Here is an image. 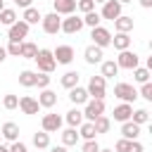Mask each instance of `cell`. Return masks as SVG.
<instances>
[{
	"instance_id": "obj_1",
	"label": "cell",
	"mask_w": 152,
	"mask_h": 152,
	"mask_svg": "<svg viewBox=\"0 0 152 152\" xmlns=\"http://www.w3.org/2000/svg\"><path fill=\"white\" fill-rule=\"evenodd\" d=\"M36 64H38V71H40V74H52V71L57 69V62H55V57H52V50H48V48H40V50H38Z\"/></svg>"
},
{
	"instance_id": "obj_2",
	"label": "cell",
	"mask_w": 152,
	"mask_h": 152,
	"mask_svg": "<svg viewBox=\"0 0 152 152\" xmlns=\"http://www.w3.org/2000/svg\"><path fill=\"white\" fill-rule=\"evenodd\" d=\"M86 90H88V97H93V100H104V95H107V81H104L102 76H90Z\"/></svg>"
},
{
	"instance_id": "obj_3",
	"label": "cell",
	"mask_w": 152,
	"mask_h": 152,
	"mask_svg": "<svg viewBox=\"0 0 152 152\" xmlns=\"http://www.w3.org/2000/svg\"><path fill=\"white\" fill-rule=\"evenodd\" d=\"M28 24L26 21H21V19H17L12 26H10V31H7V40L10 43H24V38L28 36Z\"/></svg>"
},
{
	"instance_id": "obj_4",
	"label": "cell",
	"mask_w": 152,
	"mask_h": 152,
	"mask_svg": "<svg viewBox=\"0 0 152 152\" xmlns=\"http://www.w3.org/2000/svg\"><path fill=\"white\" fill-rule=\"evenodd\" d=\"M116 66L119 69H135V66H140V55L138 52H133V50H121L119 52V57H116Z\"/></svg>"
},
{
	"instance_id": "obj_5",
	"label": "cell",
	"mask_w": 152,
	"mask_h": 152,
	"mask_svg": "<svg viewBox=\"0 0 152 152\" xmlns=\"http://www.w3.org/2000/svg\"><path fill=\"white\" fill-rule=\"evenodd\" d=\"M104 114V100H88L86 102V109H83V121H95L97 116Z\"/></svg>"
},
{
	"instance_id": "obj_6",
	"label": "cell",
	"mask_w": 152,
	"mask_h": 152,
	"mask_svg": "<svg viewBox=\"0 0 152 152\" xmlns=\"http://www.w3.org/2000/svg\"><path fill=\"white\" fill-rule=\"evenodd\" d=\"M114 95H116L121 102H128V104L138 100V90H135L131 83H116V86H114Z\"/></svg>"
},
{
	"instance_id": "obj_7",
	"label": "cell",
	"mask_w": 152,
	"mask_h": 152,
	"mask_svg": "<svg viewBox=\"0 0 152 152\" xmlns=\"http://www.w3.org/2000/svg\"><path fill=\"white\" fill-rule=\"evenodd\" d=\"M90 38H93V45H97V48H107V45H112V33H109V28H104V26H95L93 31H90Z\"/></svg>"
},
{
	"instance_id": "obj_8",
	"label": "cell",
	"mask_w": 152,
	"mask_h": 152,
	"mask_svg": "<svg viewBox=\"0 0 152 152\" xmlns=\"http://www.w3.org/2000/svg\"><path fill=\"white\" fill-rule=\"evenodd\" d=\"M116 17H121V2H119V0H107V2H102L100 19H109V21H114Z\"/></svg>"
},
{
	"instance_id": "obj_9",
	"label": "cell",
	"mask_w": 152,
	"mask_h": 152,
	"mask_svg": "<svg viewBox=\"0 0 152 152\" xmlns=\"http://www.w3.org/2000/svg\"><path fill=\"white\" fill-rule=\"evenodd\" d=\"M83 28V19L78 17V14H69V17H64L62 19V26H59V31H64V33H78Z\"/></svg>"
},
{
	"instance_id": "obj_10",
	"label": "cell",
	"mask_w": 152,
	"mask_h": 152,
	"mask_svg": "<svg viewBox=\"0 0 152 152\" xmlns=\"http://www.w3.org/2000/svg\"><path fill=\"white\" fill-rule=\"evenodd\" d=\"M40 24H43V31H45V33H50V36H55V33H59V26H62V19H59V14H55V12H50V14H45V17L40 19Z\"/></svg>"
},
{
	"instance_id": "obj_11",
	"label": "cell",
	"mask_w": 152,
	"mask_h": 152,
	"mask_svg": "<svg viewBox=\"0 0 152 152\" xmlns=\"http://www.w3.org/2000/svg\"><path fill=\"white\" fill-rule=\"evenodd\" d=\"M74 55H76V52H74L71 45H57V48L52 50V57H55L57 64H71Z\"/></svg>"
},
{
	"instance_id": "obj_12",
	"label": "cell",
	"mask_w": 152,
	"mask_h": 152,
	"mask_svg": "<svg viewBox=\"0 0 152 152\" xmlns=\"http://www.w3.org/2000/svg\"><path fill=\"white\" fill-rule=\"evenodd\" d=\"M52 12L59 14V17H69L76 12V0H52Z\"/></svg>"
},
{
	"instance_id": "obj_13",
	"label": "cell",
	"mask_w": 152,
	"mask_h": 152,
	"mask_svg": "<svg viewBox=\"0 0 152 152\" xmlns=\"http://www.w3.org/2000/svg\"><path fill=\"white\" fill-rule=\"evenodd\" d=\"M40 126H43L45 133H57L62 128V116L59 114H45L43 121H40Z\"/></svg>"
},
{
	"instance_id": "obj_14",
	"label": "cell",
	"mask_w": 152,
	"mask_h": 152,
	"mask_svg": "<svg viewBox=\"0 0 152 152\" xmlns=\"http://www.w3.org/2000/svg\"><path fill=\"white\" fill-rule=\"evenodd\" d=\"M102 57H104V52H102V48H97V45H88V48L83 50V59H86L88 64H100Z\"/></svg>"
},
{
	"instance_id": "obj_15",
	"label": "cell",
	"mask_w": 152,
	"mask_h": 152,
	"mask_svg": "<svg viewBox=\"0 0 152 152\" xmlns=\"http://www.w3.org/2000/svg\"><path fill=\"white\" fill-rule=\"evenodd\" d=\"M19 109H21L24 114H38L40 104H38V100H36V97L24 95V97H19Z\"/></svg>"
},
{
	"instance_id": "obj_16",
	"label": "cell",
	"mask_w": 152,
	"mask_h": 152,
	"mask_svg": "<svg viewBox=\"0 0 152 152\" xmlns=\"http://www.w3.org/2000/svg\"><path fill=\"white\" fill-rule=\"evenodd\" d=\"M119 74V66H116V62L114 59H102L100 62V76L107 81V78H114Z\"/></svg>"
},
{
	"instance_id": "obj_17",
	"label": "cell",
	"mask_w": 152,
	"mask_h": 152,
	"mask_svg": "<svg viewBox=\"0 0 152 152\" xmlns=\"http://www.w3.org/2000/svg\"><path fill=\"white\" fill-rule=\"evenodd\" d=\"M38 104H40V107H45V109H52V107L57 104V93H55V90H50V88L40 90V95H38Z\"/></svg>"
},
{
	"instance_id": "obj_18",
	"label": "cell",
	"mask_w": 152,
	"mask_h": 152,
	"mask_svg": "<svg viewBox=\"0 0 152 152\" xmlns=\"http://www.w3.org/2000/svg\"><path fill=\"white\" fill-rule=\"evenodd\" d=\"M114 121H131V114H133V104H128V102H121L119 107H114Z\"/></svg>"
},
{
	"instance_id": "obj_19",
	"label": "cell",
	"mask_w": 152,
	"mask_h": 152,
	"mask_svg": "<svg viewBox=\"0 0 152 152\" xmlns=\"http://www.w3.org/2000/svg\"><path fill=\"white\" fill-rule=\"evenodd\" d=\"M0 133H2V138L10 140V142H17V140H19V126H17L14 121H5L2 128H0Z\"/></svg>"
},
{
	"instance_id": "obj_20",
	"label": "cell",
	"mask_w": 152,
	"mask_h": 152,
	"mask_svg": "<svg viewBox=\"0 0 152 152\" xmlns=\"http://www.w3.org/2000/svg\"><path fill=\"white\" fill-rule=\"evenodd\" d=\"M138 135H140V126H138V124H133V121H124V124H121V138H126V140H138Z\"/></svg>"
},
{
	"instance_id": "obj_21",
	"label": "cell",
	"mask_w": 152,
	"mask_h": 152,
	"mask_svg": "<svg viewBox=\"0 0 152 152\" xmlns=\"http://www.w3.org/2000/svg\"><path fill=\"white\" fill-rule=\"evenodd\" d=\"M114 28H116V33H131L133 31V17H126V14L116 17L114 19Z\"/></svg>"
},
{
	"instance_id": "obj_22",
	"label": "cell",
	"mask_w": 152,
	"mask_h": 152,
	"mask_svg": "<svg viewBox=\"0 0 152 152\" xmlns=\"http://www.w3.org/2000/svg\"><path fill=\"white\" fill-rule=\"evenodd\" d=\"M69 100H71L74 104H86L90 97H88V90H86V88L76 86V88H71V90H69Z\"/></svg>"
},
{
	"instance_id": "obj_23",
	"label": "cell",
	"mask_w": 152,
	"mask_h": 152,
	"mask_svg": "<svg viewBox=\"0 0 152 152\" xmlns=\"http://www.w3.org/2000/svg\"><path fill=\"white\" fill-rule=\"evenodd\" d=\"M40 19H43V14H40V12H38V10L33 7V5H31V7H26V10H24V14H21V21H26L28 26L38 24Z\"/></svg>"
},
{
	"instance_id": "obj_24",
	"label": "cell",
	"mask_w": 152,
	"mask_h": 152,
	"mask_svg": "<svg viewBox=\"0 0 152 152\" xmlns=\"http://www.w3.org/2000/svg\"><path fill=\"white\" fill-rule=\"evenodd\" d=\"M112 45H114V50H131V36L128 33H116L114 38H112Z\"/></svg>"
},
{
	"instance_id": "obj_25",
	"label": "cell",
	"mask_w": 152,
	"mask_h": 152,
	"mask_svg": "<svg viewBox=\"0 0 152 152\" xmlns=\"http://www.w3.org/2000/svg\"><path fill=\"white\" fill-rule=\"evenodd\" d=\"M78 78H81V74H78V71H66V74L59 78V83H62V88L71 90V88H76V86H78Z\"/></svg>"
},
{
	"instance_id": "obj_26",
	"label": "cell",
	"mask_w": 152,
	"mask_h": 152,
	"mask_svg": "<svg viewBox=\"0 0 152 152\" xmlns=\"http://www.w3.org/2000/svg\"><path fill=\"white\" fill-rule=\"evenodd\" d=\"M66 124H69V128H78V126L83 124V112H81L78 107L69 109V112H66Z\"/></svg>"
},
{
	"instance_id": "obj_27",
	"label": "cell",
	"mask_w": 152,
	"mask_h": 152,
	"mask_svg": "<svg viewBox=\"0 0 152 152\" xmlns=\"http://www.w3.org/2000/svg\"><path fill=\"white\" fill-rule=\"evenodd\" d=\"M36 55H38V45L31 43V40H24V43H21V55H19V57H24V59H36Z\"/></svg>"
},
{
	"instance_id": "obj_28",
	"label": "cell",
	"mask_w": 152,
	"mask_h": 152,
	"mask_svg": "<svg viewBox=\"0 0 152 152\" xmlns=\"http://www.w3.org/2000/svg\"><path fill=\"white\" fill-rule=\"evenodd\" d=\"M95 126L90 124V121H83L81 126H78V138H83V140H95Z\"/></svg>"
},
{
	"instance_id": "obj_29",
	"label": "cell",
	"mask_w": 152,
	"mask_h": 152,
	"mask_svg": "<svg viewBox=\"0 0 152 152\" xmlns=\"http://www.w3.org/2000/svg\"><path fill=\"white\" fill-rule=\"evenodd\" d=\"M33 147L36 150H48L50 147V133H45V131L33 133Z\"/></svg>"
},
{
	"instance_id": "obj_30",
	"label": "cell",
	"mask_w": 152,
	"mask_h": 152,
	"mask_svg": "<svg viewBox=\"0 0 152 152\" xmlns=\"http://www.w3.org/2000/svg\"><path fill=\"white\" fill-rule=\"evenodd\" d=\"M150 76H152V71L145 69V66H135V69H133V81L140 83V86H142V83H150Z\"/></svg>"
},
{
	"instance_id": "obj_31",
	"label": "cell",
	"mask_w": 152,
	"mask_h": 152,
	"mask_svg": "<svg viewBox=\"0 0 152 152\" xmlns=\"http://www.w3.org/2000/svg\"><path fill=\"white\" fill-rule=\"evenodd\" d=\"M76 142H78V131H76V128L62 131V145H64V147H71V145H76Z\"/></svg>"
},
{
	"instance_id": "obj_32",
	"label": "cell",
	"mask_w": 152,
	"mask_h": 152,
	"mask_svg": "<svg viewBox=\"0 0 152 152\" xmlns=\"http://www.w3.org/2000/svg\"><path fill=\"white\" fill-rule=\"evenodd\" d=\"M19 83H21L24 88H33V86H36V71L24 69V71L19 74Z\"/></svg>"
},
{
	"instance_id": "obj_33",
	"label": "cell",
	"mask_w": 152,
	"mask_h": 152,
	"mask_svg": "<svg viewBox=\"0 0 152 152\" xmlns=\"http://www.w3.org/2000/svg\"><path fill=\"white\" fill-rule=\"evenodd\" d=\"M81 19H83V26H90V28L100 26V21H102V19H100V12H95V10H93V12H88V14H83Z\"/></svg>"
},
{
	"instance_id": "obj_34",
	"label": "cell",
	"mask_w": 152,
	"mask_h": 152,
	"mask_svg": "<svg viewBox=\"0 0 152 152\" xmlns=\"http://www.w3.org/2000/svg\"><path fill=\"white\" fill-rule=\"evenodd\" d=\"M131 121H133V124H138V126H142V124H147V121H150V112H147V109H133Z\"/></svg>"
},
{
	"instance_id": "obj_35",
	"label": "cell",
	"mask_w": 152,
	"mask_h": 152,
	"mask_svg": "<svg viewBox=\"0 0 152 152\" xmlns=\"http://www.w3.org/2000/svg\"><path fill=\"white\" fill-rule=\"evenodd\" d=\"M93 126H95V133H107V131L112 128V121L102 114V116H97V119L93 121Z\"/></svg>"
},
{
	"instance_id": "obj_36",
	"label": "cell",
	"mask_w": 152,
	"mask_h": 152,
	"mask_svg": "<svg viewBox=\"0 0 152 152\" xmlns=\"http://www.w3.org/2000/svg\"><path fill=\"white\" fill-rule=\"evenodd\" d=\"M17 21V12L12 10V7H5L2 12H0V24H5V26H12Z\"/></svg>"
},
{
	"instance_id": "obj_37",
	"label": "cell",
	"mask_w": 152,
	"mask_h": 152,
	"mask_svg": "<svg viewBox=\"0 0 152 152\" xmlns=\"http://www.w3.org/2000/svg\"><path fill=\"white\" fill-rule=\"evenodd\" d=\"M36 86H38L40 90H45V88L50 86V74H40V71H36Z\"/></svg>"
},
{
	"instance_id": "obj_38",
	"label": "cell",
	"mask_w": 152,
	"mask_h": 152,
	"mask_svg": "<svg viewBox=\"0 0 152 152\" xmlns=\"http://www.w3.org/2000/svg\"><path fill=\"white\" fill-rule=\"evenodd\" d=\"M2 107L5 109H17L19 107V97L17 95H5L2 97Z\"/></svg>"
},
{
	"instance_id": "obj_39",
	"label": "cell",
	"mask_w": 152,
	"mask_h": 152,
	"mask_svg": "<svg viewBox=\"0 0 152 152\" xmlns=\"http://www.w3.org/2000/svg\"><path fill=\"white\" fill-rule=\"evenodd\" d=\"M76 10H81L83 14H88V12L95 10V2L93 0H76Z\"/></svg>"
},
{
	"instance_id": "obj_40",
	"label": "cell",
	"mask_w": 152,
	"mask_h": 152,
	"mask_svg": "<svg viewBox=\"0 0 152 152\" xmlns=\"http://www.w3.org/2000/svg\"><path fill=\"white\" fill-rule=\"evenodd\" d=\"M131 142H133V140H126V138L116 140V145H114V152H131Z\"/></svg>"
},
{
	"instance_id": "obj_41",
	"label": "cell",
	"mask_w": 152,
	"mask_h": 152,
	"mask_svg": "<svg viewBox=\"0 0 152 152\" xmlns=\"http://www.w3.org/2000/svg\"><path fill=\"white\" fill-rule=\"evenodd\" d=\"M81 152H100V145H97V140H86V142L81 145Z\"/></svg>"
},
{
	"instance_id": "obj_42",
	"label": "cell",
	"mask_w": 152,
	"mask_h": 152,
	"mask_svg": "<svg viewBox=\"0 0 152 152\" xmlns=\"http://www.w3.org/2000/svg\"><path fill=\"white\" fill-rule=\"evenodd\" d=\"M140 97H145L147 102H152V83H142V88H140V93H138Z\"/></svg>"
},
{
	"instance_id": "obj_43",
	"label": "cell",
	"mask_w": 152,
	"mask_h": 152,
	"mask_svg": "<svg viewBox=\"0 0 152 152\" xmlns=\"http://www.w3.org/2000/svg\"><path fill=\"white\" fill-rule=\"evenodd\" d=\"M5 50H7V55H12V57H19V55H21V43H10Z\"/></svg>"
},
{
	"instance_id": "obj_44",
	"label": "cell",
	"mask_w": 152,
	"mask_h": 152,
	"mask_svg": "<svg viewBox=\"0 0 152 152\" xmlns=\"http://www.w3.org/2000/svg\"><path fill=\"white\" fill-rule=\"evenodd\" d=\"M10 152H28V150H26V145H24L21 140H17V142L10 145Z\"/></svg>"
},
{
	"instance_id": "obj_45",
	"label": "cell",
	"mask_w": 152,
	"mask_h": 152,
	"mask_svg": "<svg viewBox=\"0 0 152 152\" xmlns=\"http://www.w3.org/2000/svg\"><path fill=\"white\" fill-rule=\"evenodd\" d=\"M31 2H33V0H14V5H19L21 10H26V7H31Z\"/></svg>"
},
{
	"instance_id": "obj_46",
	"label": "cell",
	"mask_w": 152,
	"mask_h": 152,
	"mask_svg": "<svg viewBox=\"0 0 152 152\" xmlns=\"http://www.w3.org/2000/svg\"><path fill=\"white\" fill-rule=\"evenodd\" d=\"M131 152H142V145H140L138 140H133V142H131Z\"/></svg>"
},
{
	"instance_id": "obj_47",
	"label": "cell",
	"mask_w": 152,
	"mask_h": 152,
	"mask_svg": "<svg viewBox=\"0 0 152 152\" xmlns=\"http://www.w3.org/2000/svg\"><path fill=\"white\" fill-rule=\"evenodd\" d=\"M50 152H66V147L64 145H55V147H48Z\"/></svg>"
},
{
	"instance_id": "obj_48",
	"label": "cell",
	"mask_w": 152,
	"mask_h": 152,
	"mask_svg": "<svg viewBox=\"0 0 152 152\" xmlns=\"http://www.w3.org/2000/svg\"><path fill=\"white\" fill-rule=\"evenodd\" d=\"M138 2H140V7H145V10L152 7V0H138Z\"/></svg>"
},
{
	"instance_id": "obj_49",
	"label": "cell",
	"mask_w": 152,
	"mask_h": 152,
	"mask_svg": "<svg viewBox=\"0 0 152 152\" xmlns=\"http://www.w3.org/2000/svg\"><path fill=\"white\" fill-rule=\"evenodd\" d=\"M5 59H7V50H5V48H2V45H0V64H2V62H5Z\"/></svg>"
},
{
	"instance_id": "obj_50",
	"label": "cell",
	"mask_w": 152,
	"mask_h": 152,
	"mask_svg": "<svg viewBox=\"0 0 152 152\" xmlns=\"http://www.w3.org/2000/svg\"><path fill=\"white\" fill-rule=\"evenodd\" d=\"M0 152H10V147L7 145H0Z\"/></svg>"
},
{
	"instance_id": "obj_51",
	"label": "cell",
	"mask_w": 152,
	"mask_h": 152,
	"mask_svg": "<svg viewBox=\"0 0 152 152\" xmlns=\"http://www.w3.org/2000/svg\"><path fill=\"white\" fill-rule=\"evenodd\" d=\"M2 10H5V0H0V12H2Z\"/></svg>"
},
{
	"instance_id": "obj_52",
	"label": "cell",
	"mask_w": 152,
	"mask_h": 152,
	"mask_svg": "<svg viewBox=\"0 0 152 152\" xmlns=\"http://www.w3.org/2000/svg\"><path fill=\"white\" fill-rule=\"evenodd\" d=\"M100 152H114V150H102V147H100Z\"/></svg>"
},
{
	"instance_id": "obj_53",
	"label": "cell",
	"mask_w": 152,
	"mask_h": 152,
	"mask_svg": "<svg viewBox=\"0 0 152 152\" xmlns=\"http://www.w3.org/2000/svg\"><path fill=\"white\" fill-rule=\"evenodd\" d=\"M119 2H121V5H124V2H133V0H119Z\"/></svg>"
},
{
	"instance_id": "obj_54",
	"label": "cell",
	"mask_w": 152,
	"mask_h": 152,
	"mask_svg": "<svg viewBox=\"0 0 152 152\" xmlns=\"http://www.w3.org/2000/svg\"><path fill=\"white\" fill-rule=\"evenodd\" d=\"M93 2H107V0H93Z\"/></svg>"
}]
</instances>
